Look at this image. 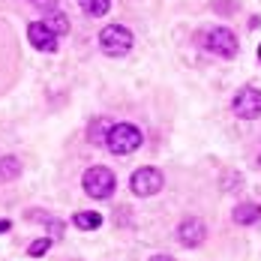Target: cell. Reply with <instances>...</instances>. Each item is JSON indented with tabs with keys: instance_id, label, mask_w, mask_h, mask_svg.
Segmentation results:
<instances>
[{
	"instance_id": "1",
	"label": "cell",
	"mask_w": 261,
	"mask_h": 261,
	"mask_svg": "<svg viewBox=\"0 0 261 261\" xmlns=\"http://www.w3.org/2000/svg\"><path fill=\"white\" fill-rule=\"evenodd\" d=\"M141 141H144V135H141L138 126H132V123H114V126H108V132H105V147L111 153H117V156L135 153L141 147Z\"/></svg>"
},
{
	"instance_id": "2",
	"label": "cell",
	"mask_w": 261,
	"mask_h": 261,
	"mask_svg": "<svg viewBox=\"0 0 261 261\" xmlns=\"http://www.w3.org/2000/svg\"><path fill=\"white\" fill-rule=\"evenodd\" d=\"M81 186H84V192H87L90 198H108V195L114 192V186H117V177H114L111 168H105V165H93V168L84 171Z\"/></svg>"
},
{
	"instance_id": "3",
	"label": "cell",
	"mask_w": 261,
	"mask_h": 261,
	"mask_svg": "<svg viewBox=\"0 0 261 261\" xmlns=\"http://www.w3.org/2000/svg\"><path fill=\"white\" fill-rule=\"evenodd\" d=\"M99 45H102L105 54L120 57V54H126L132 48V30L129 27H123V24L102 27V33H99Z\"/></svg>"
},
{
	"instance_id": "4",
	"label": "cell",
	"mask_w": 261,
	"mask_h": 261,
	"mask_svg": "<svg viewBox=\"0 0 261 261\" xmlns=\"http://www.w3.org/2000/svg\"><path fill=\"white\" fill-rule=\"evenodd\" d=\"M162 183H165L162 171L153 168V165H144V168H138L129 177V189L138 198H150V195H156L159 189H162Z\"/></svg>"
},
{
	"instance_id": "5",
	"label": "cell",
	"mask_w": 261,
	"mask_h": 261,
	"mask_svg": "<svg viewBox=\"0 0 261 261\" xmlns=\"http://www.w3.org/2000/svg\"><path fill=\"white\" fill-rule=\"evenodd\" d=\"M231 108H234V114L240 120H255V117H261V90L252 87V84L249 87H240Z\"/></svg>"
},
{
	"instance_id": "6",
	"label": "cell",
	"mask_w": 261,
	"mask_h": 261,
	"mask_svg": "<svg viewBox=\"0 0 261 261\" xmlns=\"http://www.w3.org/2000/svg\"><path fill=\"white\" fill-rule=\"evenodd\" d=\"M204 48L219 57H234L237 54V36L228 27H213L207 36H204Z\"/></svg>"
},
{
	"instance_id": "7",
	"label": "cell",
	"mask_w": 261,
	"mask_h": 261,
	"mask_svg": "<svg viewBox=\"0 0 261 261\" xmlns=\"http://www.w3.org/2000/svg\"><path fill=\"white\" fill-rule=\"evenodd\" d=\"M177 240H180L183 246H189V249L201 246V240H204V222H201L198 216L183 219L180 225H177Z\"/></svg>"
},
{
	"instance_id": "8",
	"label": "cell",
	"mask_w": 261,
	"mask_h": 261,
	"mask_svg": "<svg viewBox=\"0 0 261 261\" xmlns=\"http://www.w3.org/2000/svg\"><path fill=\"white\" fill-rule=\"evenodd\" d=\"M27 39H30V45L39 48V51H54V48H57V36H54L42 21H36V24L27 27Z\"/></svg>"
},
{
	"instance_id": "9",
	"label": "cell",
	"mask_w": 261,
	"mask_h": 261,
	"mask_svg": "<svg viewBox=\"0 0 261 261\" xmlns=\"http://www.w3.org/2000/svg\"><path fill=\"white\" fill-rule=\"evenodd\" d=\"M234 222L237 225H255V222H261V204H237L234 207Z\"/></svg>"
},
{
	"instance_id": "10",
	"label": "cell",
	"mask_w": 261,
	"mask_h": 261,
	"mask_svg": "<svg viewBox=\"0 0 261 261\" xmlns=\"http://www.w3.org/2000/svg\"><path fill=\"white\" fill-rule=\"evenodd\" d=\"M42 24L48 27L54 36H66V33H69V18H66L63 12H57V9H51L48 18H42Z\"/></svg>"
},
{
	"instance_id": "11",
	"label": "cell",
	"mask_w": 261,
	"mask_h": 261,
	"mask_svg": "<svg viewBox=\"0 0 261 261\" xmlns=\"http://www.w3.org/2000/svg\"><path fill=\"white\" fill-rule=\"evenodd\" d=\"M75 225H79L81 231H96L99 225H102V216L96 213V210H81V213H75V219H72Z\"/></svg>"
},
{
	"instance_id": "12",
	"label": "cell",
	"mask_w": 261,
	"mask_h": 261,
	"mask_svg": "<svg viewBox=\"0 0 261 261\" xmlns=\"http://www.w3.org/2000/svg\"><path fill=\"white\" fill-rule=\"evenodd\" d=\"M81 12L90 15V18H102L105 12L111 9V0H79Z\"/></svg>"
},
{
	"instance_id": "13",
	"label": "cell",
	"mask_w": 261,
	"mask_h": 261,
	"mask_svg": "<svg viewBox=\"0 0 261 261\" xmlns=\"http://www.w3.org/2000/svg\"><path fill=\"white\" fill-rule=\"evenodd\" d=\"M18 171H21V165H18V159L15 156H3L0 159V183L18 177Z\"/></svg>"
},
{
	"instance_id": "14",
	"label": "cell",
	"mask_w": 261,
	"mask_h": 261,
	"mask_svg": "<svg viewBox=\"0 0 261 261\" xmlns=\"http://www.w3.org/2000/svg\"><path fill=\"white\" fill-rule=\"evenodd\" d=\"M51 249V237H42V240H36V243H30V249H27V255H45Z\"/></svg>"
},
{
	"instance_id": "15",
	"label": "cell",
	"mask_w": 261,
	"mask_h": 261,
	"mask_svg": "<svg viewBox=\"0 0 261 261\" xmlns=\"http://www.w3.org/2000/svg\"><path fill=\"white\" fill-rule=\"evenodd\" d=\"M150 261H174V258H171V255H153Z\"/></svg>"
},
{
	"instance_id": "16",
	"label": "cell",
	"mask_w": 261,
	"mask_h": 261,
	"mask_svg": "<svg viewBox=\"0 0 261 261\" xmlns=\"http://www.w3.org/2000/svg\"><path fill=\"white\" fill-rule=\"evenodd\" d=\"M6 228H9V222H6V219H0V231H6Z\"/></svg>"
},
{
	"instance_id": "17",
	"label": "cell",
	"mask_w": 261,
	"mask_h": 261,
	"mask_svg": "<svg viewBox=\"0 0 261 261\" xmlns=\"http://www.w3.org/2000/svg\"><path fill=\"white\" fill-rule=\"evenodd\" d=\"M258 60H261V45H258Z\"/></svg>"
}]
</instances>
